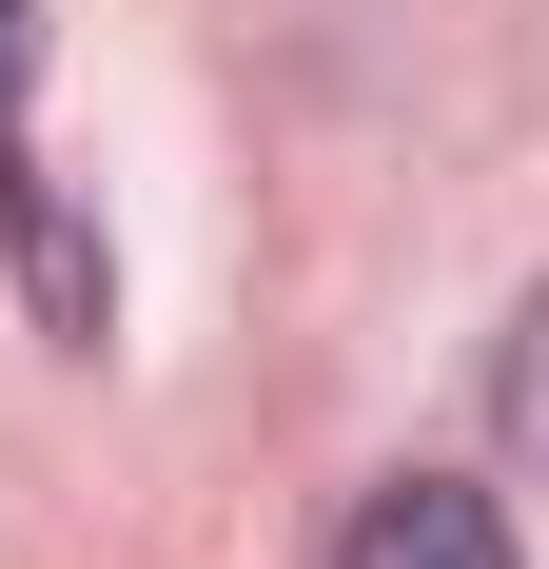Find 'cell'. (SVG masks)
<instances>
[{"label": "cell", "instance_id": "cell-1", "mask_svg": "<svg viewBox=\"0 0 549 569\" xmlns=\"http://www.w3.org/2000/svg\"><path fill=\"white\" fill-rule=\"evenodd\" d=\"M20 79H40V0H0V236H20V295H40L59 335L99 353V315H118V276H99V236L59 217V177H40V138H20Z\"/></svg>", "mask_w": 549, "mask_h": 569}, {"label": "cell", "instance_id": "cell-2", "mask_svg": "<svg viewBox=\"0 0 549 569\" xmlns=\"http://www.w3.org/2000/svg\"><path fill=\"white\" fill-rule=\"evenodd\" d=\"M333 569H510V511H491V491H451V471H392V491H353Z\"/></svg>", "mask_w": 549, "mask_h": 569}, {"label": "cell", "instance_id": "cell-3", "mask_svg": "<svg viewBox=\"0 0 549 569\" xmlns=\"http://www.w3.org/2000/svg\"><path fill=\"white\" fill-rule=\"evenodd\" d=\"M491 412H510V452L549 471V295H530V315H510V373H491Z\"/></svg>", "mask_w": 549, "mask_h": 569}]
</instances>
